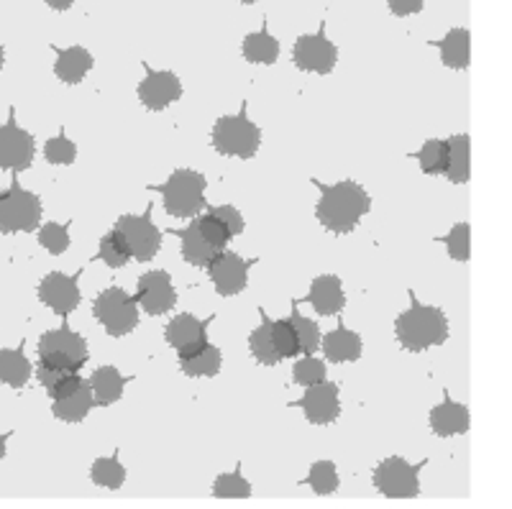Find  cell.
I'll list each match as a JSON object with an SVG mask.
<instances>
[{"label":"cell","instance_id":"obj_1","mask_svg":"<svg viewBox=\"0 0 512 509\" xmlns=\"http://www.w3.org/2000/svg\"><path fill=\"white\" fill-rule=\"evenodd\" d=\"M313 185L320 190L315 215L326 231L351 233L359 226V220L372 210V197L356 182L346 180L338 185H320L318 180H313Z\"/></svg>","mask_w":512,"mask_h":509},{"label":"cell","instance_id":"obj_2","mask_svg":"<svg viewBox=\"0 0 512 509\" xmlns=\"http://www.w3.org/2000/svg\"><path fill=\"white\" fill-rule=\"evenodd\" d=\"M413 307L405 310L395 320V336L405 351H428L433 346H441L448 341V318L441 307L420 305L415 295L410 292Z\"/></svg>","mask_w":512,"mask_h":509},{"label":"cell","instance_id":"obj_3","mask_svg":"<svg viewBox=\"0 0 512 509\" xmlns=\"http://www.w3.org/2000/svg\"><path fill=\"white\" fill-rule=\"evenodd\" d=\"M164 197V210L175 218H195L200 210L208 208L205 203V177L192 169H177L164 185H149Z\"/></svg>","mask_w":512,"mask_h":509},{"label":"cell","instance_id":"obj_4","mask_svg":"<svg viewBox=\"0 0 512 509\" xmlns=\"http://www.w3.org/2000/svg\"><path fill=\"white\" fill-rule=\"evenodd\" d=\"M249 105H241L239 116H223L218 118L216 126H213V149L223 157H239V159H251L262 146V131L256 123L249 121V113H246Z\"/></svg>","mask_w":512,"mask_h":509},{"label":"cell","instance_id":"obj_5","mask_svg":"<svg viewBox=\"0 0 512 509\" xmlns=\"http://www.w3.org/2000/svg\"><path fill=\"white\" fill-rule=\"evenodd\" d=\"M93 315L108 336L123 338L139 325V302L121 287H108L95 297Z\"/></svg>","mask_w":512,"mask_h":509},{"label":"cell","instance_id":"obj_6","mask_svg":"<svg viewBox=\"0 0 512 509\" xmlns=\"http://www.w3.org/2000/svg\"><path fill=\"white\" fill-rule=\"evenodd\" d=\"M88 341L70 330V325L64 323L62 328L47 330L44 336L39 338V361L49 366H59V369H67L72 374L85 366L88 361Z\"/></svg>","mask_w":512,"mask_h":509},{"label":"cell","instance_id":"obj_7","mask_svg":"<svg viewBox=\"0 0 512 509\" xmlns=\"http://www.w3.org/2000/svg\"><path fill=\"white\" fill-rule=\"evenodd\" d=\"M41 200L34 192L13 182L11 190L0 192V233H29L41 223Z\"/></svg>","mask_w":512,"mask_h":509},{"label":"cell","instance_id":"obj_8","mask_svg":"<svg viewBox=\"0 0 512 509\" xmlns=\"http://www.w3.org/2000/svg\"><path fill=\"white\" fill-rule=\"evenodd\" d=\"M423 466L425 461L413 466L405 458L390 456L374 469L372 481L377 486V492L384 494L387 499H415L420 492V469Z\"/></svg>","mask_w":512,"mask_h":509},{"label":"cell","instance_id":"obj_9","mask_svg":"<svg viewBox=\"0 0 512 509\" xmlns=\"http://www.w3.org/2000/svg\"><path fill=\"white\" fill-rule=\"evenodd\" d=\"M116 231L126 241L131 259L136 261H152L162 249V231L154 226L152 208L144 215H121L116 223Z\"/></svg>","mask_w":512,"mask_h":509},{"label":"cell","instance_id":"obj_10","mask_svg":"<svg viewBox=\"0 0 512 509\" xmlns=\"http://www.w3.org/2000/svg\"><path fill=\"white\" fill-rule=\"evenodd\" d=\"M292 59L295 67L313 75H331L338 62V49L333 41H328L326 26H320L318 34L297 36L295 47H292Z\"/></svg>","mask_w":512,"mask_h":509},{"label":"cell","instance_id":"obj_11","mask_svg":"<svg viewBox=\"0 0 512 509\" xmlns=\"http://www.w3.org/2000/svg\"><path fill=\"white\" fill-rule=\"evenodd\" d=\"M249 267H254V261H246L239 254L223 249L210 259V264L205 269L210 274V282L216 284L218 295L236 297L249 284Z\"/></svg>","mask_w":512,"mask_h":509},{"label":"cell","instance_id":"obj_12","mask_svg":"<svg viewBox=\"0 0 512 509\" xmlns=\"http://www.w3.org/2000/svg\"><path fill=\"white\" fill-rule=\"evenodd\" d=\"M36 149H34V136L29 131L18 126L16 118L0 126V169H13V172H24L34 164Z\"/></svg>","mask_w":512,"mask_h":509},{"label":"cell","instance_id":"obj_13","mask_svg":"<svg viewBox=\"0 0 512 509\" xmlns=\"http://www.w3.org/2000/svg\"><path fill=\"white\" fill-rule=\"evenodd\" d=\"M213 320L216 318L198 320L190 313L175 315L167 323V328H164V338H167L169 346L175 348L180 359H187V356L203 351L208 346V325Z\"/></svg>","mask_w":512,"mask_h":509},{"label":"cell","instance_id":"obj_14","mask_svg":"<svg viewBox=\"0 0 512 509\" xmlns=\"http://www.w3.org/2000/svg\"><path fill=\"white\" fill-rule=\"evenodd\" d=\"M80 274L82 272L67 277L62 272H52L41 279L39 300L47 307H52V313H57L59 318H67L80 305Z\"/></svg>","mask_w":512,"mask_h":509},{"label":"cell","instance_id":"obj_15","mask_svg":"<svg viewBox=\"0 0 512 509\" xmlns=\"http://www.w3.org/2000/svg\"><path fill=\"white\" fill-rule=\"evenodd\" d=\"M136 302L144 307L149 315H164L177 305V292L172 277L164 269H154V272L141 274L139 290H136Z\"/></svg>","mask_w":512,"mask_h":509},{"label":"cell","instance_id":"obj_16","mask_svg":"<svg viewBox=\"0 0 512 509\" xmlns=\"http://www.w3.org/2000/svg\"><path fill=\"white\" fill-rule=\"evenodd\" d=\"M139 98L144 108L164 110L182 98V82L175 72H154L146 64V77L139 85Z\"/></svg>","mask_w":512,"mask_h":509},{"label":"cell","instance_id":"obj_17","mask_svg":"<svg viewBox=\"0 0 512 509\" xmlns=\"http://www.w3.org/2000/svg\"><path fill=\"white\" fill-rule=\"evenodd\" d=\"M300 410L305 412L308 423L331 425L341 415V402H338V387L333 382H320L308 387V392L300 400Z\"/></svg>","mask_w":512,"mask_h":509},{"label":"cell","instance_id":"obj_18","mask_svg":"<svg viewBox=\"0 0 512 509\" xmlns=\"http://www.w3.org/2000/svg\"><path fill=\"white\" fill-rule=\"evenodd\" d=\"M308 305H313V310L323 318L328 315H338L344 310L346 305V295H344V284L336 274H320V277L313 279L310 284V292L305 297Z\"/></svg>","mask_w":512,"mask_h":509},{"label":"cell","instance_id":"obj_19","mask_svg":"<svg viewBox=\"0 0 512 509\" xmlns=\"http://www.w3.org/2000/svg\"><path fill=\"white\" fill-rule=\"evenodd\" d=\"M469 407L451 400V394H443V402L431 410V430L438 438H451V435H464L469 430Z\"/></svg>","mask_w":512,"mask_h":509},{"label":"cell","instance_id":"obj_20","mask_svg":"<svg viewBox=\"0 0 512 509\" xmlns=\"http://www.w3.org/2000/svg\"><path fill=\"white\" fill-rule=\"evenodd\" d=\"M320 346H323V353L326 359L333 361V364H349V361H359L361 351H364V343H361L359 333L354 330L338 325L336 330L320 336Z\"/></svg>","mask_w":512,"mask_h":509},{"label":"cell","instance_id":"obj_21","mask_svg":"<svg viewBox=\"0 0 512 509\" xmlns=\"http://www.w3.org/2000/svg\"><path fill=\"white\" fill-rule=\"evenodd\" d=\"M93 405V389H90V382L82 379L80 387H77L75 392L52 400V412L57 420H62V423H82V420L90 415Z\"/></svg>","mask_w":512,"mask_h":509},{"label":"cell","instance_id":"obj_22","mask_svg":"<svg viewBox=\"0 0 512 509\" xmlns=\"http://www.w3.org/2000/svg\"><path fill=\"white\" fill-rule=\"evenodd\" d=\"M57 64H54V72H57L59 80L64 85H77V82L85 80L90 70H93V54L85 47H70V49H57Z\"/></svg>","mask_w":512,"mask_h":509},{"label":"cell","instance_id":"obj_23","mask_svg":"<svg viewBox=\"0 0 512 509\" xmlns=\"http://www.w3.org/2000/svg\"><path fill=\"white\" fill-rule=\"evenodd\" d=\"M175 236H180L182 241V259L192 267H208L210 259L218 254V249L213 243L205 238V233L200 231L198 220H192L187 228H180V231H172Z\"/></svg>","mask_w":512,"mask_h":509},{"label":"cell","instance_id":"obj_24","mask_svg":"<svg viewBox=\"0 0 512 509\" xmlns=\"http://www.w3.org/2000/svg\"><path fill=\"white\" fill-rule=\"evenodd\" d=\"M93 389V400L98 407H111L123 397V387L128 384V376H123L116 366H100L88 379Z\"/></svg>","mask_w":512,"mask_h":509},{"label":"cell","instance_id":"obj_25","mask_svg":"<svg viewBox=\"0 0 512 509\" xmlns=\"http://www.w3.org/2000/svg\"><path fill=\"white\" fill-rule=\"evenodd\" d=\"M443 174L454 185H466L472 177V139L466 134L448 139V164Z\"/></svg>","mask_w":512,"mask_h":509},{"label":"cell","instance_id":"obj_26","mask_svg":"<svg viewBox=\"0 0 512 509\" xmlns=\"http://www.w3.org/2000/svg\"><path fill=\"white\" fill-rule=\"evenodd\" d=\"M441 49V59L451 70H466L472 59V34L469 29H451L441 41H436Z\"/></svg>","mask_w":512,"mask_h":509},{"label":"cell","instance_id":"obj_27","mask_svg":"<svg viewBox=\"0 0 512 509\" xmlns=\"http://www.w3.org/2000/svg\"><path fill=\"white\" fill-rule=\"evenodd\" d=\"M31 379V361L21 348H0V384L13 389L26 387Z\"/></svg>","mask_w":512,"mask_h":509},{"label":"cell","instance_id":"obj_28","mask_svg":"<svg viewBox=\"0 0 512 509\" xmlns=\"http://www.w3.org/2000/svg\"><path fill=\"white\" fill-rule=\"evenodd\" d=\"M259 315H262V325L259 328L251 330L249 336V351L251 356H254L259 364L264 366H277L282 361V356L277 353V348H274V341H272V318L267 315V310H259Z\"/></svg>","mask_w":512,"mask_h":509},{"label":"cell","instance_id":"obj_29","mask_svg":"<svg viewBox=\"0 0 512 509\" xmlns=\"http://www.w3.org/2000/svg\"><path fill=\"white\" fill-rule=\"evenodd\" d=\"M244 57L251 64H274L280 57V41L269 34V26L264 24L262 31L249 34L244 39Z\"/></svg>","mask_w":512,"mask_h":509},{"label":"cell","instance_id":"obj_30","mask_svg":"<svg viewBox=\"0 0 512 509\" xmlns=\"http://www.w3.org/2000/svg\"><path fill=\"white\" fill-rule=\"evenodd\" d=\"M223 366V353L221 348L208 343L203 351L192 353L187 359H180V369L185 371L187 376H218Z\"/></svg>","mask_w":512,"mask_h":509},{"label":"cell","instance_id":"obj_31","mask_svg":"<svg viewBox=\"0 0 512 509\" xmlns=\"http://www.w3.org/2000/svg\"><path fill=\"white\" fill-rule=\"evenodd\" d=\"M90 479H93V484L103 486V489H121L123 481H126V469H123L116 456L98 458L90 466Z\"/></svg>","mask_w":512,"mask_h":509},{"label":"cell","instance_id":"obj_32","mask_svg":"<svg viewBox=\"0 0 512 509\" xmlns=\"http://www.w3.org/2000/svg\"><path fill=\"white\" fill-rule=\"evenodd\" d=\"M98 259L105 261L111 269H121L131 261V251H128L126 241H123V236L116 231V228L105 233L103 241H100Z\"/></svg>","mask_w":512,"mask_h":509},{"label":"cell","instance_id":"obj_33","mask_svg":"<svg viewBox=\"0 0 512 509\" xmlns=\"http://www.w3.org/2000/svg\"><path fill=\"white\" fill-rule=\"evenodd\" d=\"M415 159H418L420 169H423L425 174H431V177L443 174V169H446L448 164V141H441V139L425 141L423 149L415 154Z\"/></svg>","mask_w":512,"mask_h":509},{"label":"cell","instance_id":"obj_34","mask_svg":"<svg viewBox=\"0 0 512 509\" xmlns=\"http://www.w3.org/2000/svg\"><path fill=\"white\" fill-rule=\"evenodd\" d=\"M338 469L336 463L333 461H318L310 466V474L308 479H305V484L313 489L315 494H320V497H328V494H333L338 489Z\"/></svg>","mask_w":512,"mask_h":509},{"label":"cell","instance_id":"obj_35","mask_svg":"<svg viewBox=\"0 0 512 509\" xmlns=\"http://www.w3.org/2000/svg\"><path fill=\"white\" fill-rule=\"evenodd\" d=\"M272 341L277 353H280L282 359H297V353L300 351V338H297V330L292 325V320H272Z\"/></svg>","mask_w":512,"mask_h":509},{"label":"cell","instance_id":"obj_36","mask_svg":"<svg viewBox=\"0 0 512 509\" xmlns=\"http://www.w3.org/2000/svg\"><path fill=\"white\" fill-rule=\"evenodd\" d=\"M290 320H292V325H295V330H297V338H300V351H303L305 356H313V353L318 351V346H320L318 323H313V320L303 318V315L297 313V302H292Z\"/></svg>","mask_w":512,"mask_h":509},{"label":"cell","instance_id":"obj_37","mask_svg":"<svg viewBox=\"0 0 512 509\" xmlns=\"http://www.w3.org/2000/svg\"><path fill=\"white\" fill-rule=\"evenodd\" d=\"M213 497L218 499H249L251 497V484L239 474H221L213 481Z\"/></svg>","mask_w":512,"mask_h":509},{"label":"cell","instance_id":"obj_38","mask_svg":"<svg viewBox=\"0 0 512 509\" xmlns=\"http://www.w3.org/2000/svg\"><path fill=\"white\" fill-rule=\"evenodd\" d=\"M443 243L448 246V256H451L454 261L472 259V228H469V223H459V226H454V231L443 238Z\"/></svg>","mask_w":512,"mask_h":509},{"label":"cell","instance_id":"obj_39","mask_svg":"<svg viewBox=\"0 0 512 509\" xmlns=\"http://www.w3.org/2000/svg\"><path fill=\"white\" fill-rule=\"evenodd\" d=\"M326 364L320 359H315V356H305V359H300L295 364V369H292V379H295L297 384H303V387H313V384H320L326 382Z\"/></svg>","mask_w":512,"mask_h":509},{"label":"cell","instance_id":"obj_40","mask_svg":"<svg viewBox=\"0 0 512 509\" xmlns=\"http://www.w3.org/2000/svg\"><path fill=\"white\" fill-rule=\"evenodd\" d=\"M39 243L52 256H59L70 249V231H67V226H59V223H47V226H41Z\"/></svg>","mask_w":512,"mask_h":509},{"label":"cell","instance_id":"obj_41","mask_svg":"<svg viewBox=\"0 0 512 509\" xmlns=\"http://www.w3.org/2000/svg\"><path fill=\"white\" fill-rule=\"evenodd\" d=\"M44 157H47V162L62 164V167H67V164L75 162L77 146L72 144L70 139H67V134H64V128L57 134V139H49L47 141V146H44Z\"/></svg>","mask_w":512,"mask_h":509},{"label":"cell","instance_id":"obj_42","mask_svg":"<svg viewBox=\"0 0 512 509\" xmlns=\"http://www.w3.org/2000/svg\"><path fill=\"white\" fill-rule=\"evenodd\" d=\"M195 220H198V226H200V231L205 233V238H208V241L213 243L218 251L226 249L228 241H231V233L226 231V226H223L221 220L213 218L210 213H205L203 218H198V215H195Z\"/></svg>","mask_w":512,"mask_h":509},{"label":"cell","instance_id":"obj_43","mask_svg":"<svg viewBox=\"0 0 512 509\" xmlns=\"http://www.w3.org/2000/svg\"><path fill=\"white\" fill-rule=\"evenodd\" d=\"M208 213L213 215V218L221 220L223 226H226V231L231 233V238L244 233L246 223H244V218H241L239 210L233 208V205H218V208H208Z\"/></svg>","mask_w":512,"mask_h":509},{"label":"cell","instance_id":"obj_44","mask_svg":"<svg viewBox=\"0 0 512 509\" xmlns=\"http://www.w3.org/2000/svg\"><path fill=\"white\" fill-rule=\"evenodd\" d=\"M387 6H390V11L395 13V16L405 18V16H413V13H420L423 11V0H387Z\"/></svg>","mask_w":512,"mask_h":509},{"label":"cell","instance_id":"obj_45","mask_svg":"<svg viewBox=\"0 0 512 509\" xmlns=\"http://www.w3.org/2000/svg\"><path fill=\"white\" fill-rule=\"evenodd\" d=\"M72 3L75 0H47V6L54 8V11H67V8H72Z\"/></svg>","mask_w":512,"mask_h":509},{"label":"cell","instance_id":"obj_46","mask_svg":"<svg viewBox=\"0 0 512 509\" xmlns=\"http://www.w3.org/2000/svg\"><path fill=\"white\" fill-rule=\"evenodd\" d=\"M6 440H8V435L0 433V461L6 458Z\"/></svg>","mask_w":512,"mask_h":509},{"label":"cell","instance_id":"obj_47","mask_svg":"<svg viewBox=\"0 0 512 509\" xmlns=\"http://www.w3.org/2000/svg\"><path fill=\"white\" fill-rule=\"evenodd\" d=\"M3 62H6V54H3V47H0V72H3Z\"/></svg>","mask_w":512,"mask_h":509},{"label":"cell","instance_id":"obj_48","mask_svg":"<svg viewBox=\"0 0 512 509\" xmlns=\"http://www.w3.org/2000/svg\"><path fill=\"white\" fill-rule=\"evenodd\" d=\"M241 3H244V6H251V3H256V0H241Z\"/></svg>","mask_w":512,"mask_h":509}]
</instances>
